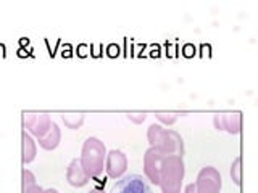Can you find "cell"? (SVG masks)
Here are the masks:
<instances>
[{
  "label": "cell",
  "mask_w": 258,
  "mask_h": 193,
  "mask_svg": "<svg viewBox=\"0 0 258 193\" xmlns=\"http://www.w3.org/2000/svg\"><path fill=\"white\" fill-rule=\"evenodd\" d=\"M147 139L150 147L158 150L161 155L169 156V155H184V142L182 137L171 131V129H163L160 124H152L147 131Z\"/></svg>",
  "instance_id": "obj_1"
},
{
  "label": "cell",
  "mask_w": 258,
  "mask_h": 193,
  "mask_svg": "<svg viewBox=\"0 0 258 193\" xmlns=\"http://www.w3.org/2000/svg\"><path fill=\"white\" fill-rule=\"evenodd\" d=\"M105 158H107V148L100 139L89 137L86 139L83 150H81V166H83L87 177H99L105 169Z\"/></svg>",
  "instance_id": "obj_2"
},
{
  "label": "cell",
  "mask_w": 258,
  "mask_h": 193,
  "mask_svg": "<svg viewBox=\"0 0 258 193\" xmlns=\"http://www.w3.org/2000/svg\"><path fill=\"white\" fill-rule=\"evenodd\" d=\"M185 167L182 156H165L160 166V187L163 193H181Z\"/></svg>",
  "instance_id": "obj_3"
},
{
  "label": "cell",
  "mask_w": 258,
  "mask_h": 193,
  "mask_svg": "<svg viewBox=\"0 0 258 193\" xmlns=\"http://www.w3.org/2000/svg\"><path fill=\"white\" fill-rule=\"evenodd\" d=\"M53 121L50 119V116L45 115V113H24L23 115V126L24 131H29L36 139H42L48 134L52 127Z\"/></svg>",
  "instance_id": "obj_4"
},
{
  "label": "cell",
  "mask_w": 258,
  "mask_h": 193,
  "mask_svg": "<svg viewBox=\"0 0 258 193\" xmlns=\"http://www.w3.org/2000/svg\"><path fill=\"white\" fill-rule=\"evenodd\" d=\"M110 193H152L149 182L139 174H129L121 177L113 185Z\"/></svg>",
  "instance_id": "obj_5"
},
{
  "label": "cell",
  "mask_w": 258,
  "mask_h": 193,
  "mask_svg": "<svg viewBox=\"0 0 258 193\" xmlns=\"http://www.w3.org/2000/svg\"><path fill=\"white\" fill-rule=\"evenodd\" d=\"M197 193H220L221 191V175L213 166L202 167L196 182Z\"/></svg>",
  "instance_id": "obj_6"
},
{
  "label": "cell",
  "mask_w": 258,
  "mask_h": 193,
  "mask_svg": "<svg viewBox=\"0 0 258 193\" xmlns=\"http://www.w3.org/2000/svg\"><path fill=\"white\" fill-rule=\"evenodd\" d=\"M127 169V156L121 150H111L105 158V171L111 179H121Z\"/></svg>",
  "instance_id": "obj_7"
},
{
  "label": "cell",
  "mask_w": 258,
  "mask_h": 193,
  "mask_svg": "<svg viewBox=\"0 0 258 193\" xmlns=\"http://www.w3.org/2000/svg\"><path fill=\"white\" fill-rule=\"evenodd\" d=\"M163 158L165 155H161V153L153 147H150L144 155V174L147 177V180H150L155 185L160 183V166Z\"/></svg>",
  "instance_id": "obj_8"
},
{
  "label": "cell",
  "mask_w": 258,
  "mask_h": 193,
  "mask_svg": "<svg viewBox=\"0 0 258 193\" xmlns=\"http://www.w3.org/2000/svg\"><path fill=\"white\" fill-rule=\"evenodd\" d=\"M67 180L70 185H73V187H84V185L89 182V177L84 172L79 159H73L70 163L68 171H67Z\"/></svg>",
  "instance_id": "obj_9"
},
{
  "label": "cell",
  "mask_w": 258,
  "mask_h": 193,
  "mask_svg": "<svg viewBox=\"0 0 258 193\" xmlns=\"http://www.w3.org/2000/svg\"><path fill=\"white\" fill-rule=\"evenodd\" d=\"M60 140H61L60 127H58V124H56V123H52V127H50V131H48V134L45 137H42V139H39V145L44 150L52 151V150H55L60 145Z\"/></svg>",
  "instance_id": "obj_10"
},
{
  "label": "cell",
  "mask_w": 258,
  "mask_h": 193,
  "mask_svg": "<svg viewBox=\"0 0 258 193\" xmlns=\"http://www.w3.org/2000/svg\"><path fill=\"white\" fill-rule=\"evenodd\" d=\"M21 140H23V163L29 164L34 161V158L37 155V145L26 131H23Z\"/></svg>",
  "instance_id": "obj_11"
},
{
  "label": "cell",
  "mask_w": 258,
  "mask_h": 193,
  "mask_svg": "<svg viewBox=\"0 0 258 193\" xmlns=\"http://www.w3.org/2000/svg\"><path fill=\"white\" fill-rule=\"evenodd\" d=\"M223 131H228L229 134H239L240 132V115L239 113H226L220 115Z\"/></svg>",
  "instance_id": "obj_12"
},
{
  "label": "cell",
  "mask_w": 258,
  "mask_h": 193,
  "mask_svg": "<svg viewBox=\"0 0 258 193\" xmlns=\"http://www.w3.org/2000/svg\"><path fill=\"white\" fill-rule=\"evenodd\" d=\"M61 119L64 126H68L70 129H78L84 123V115H63Z\"/></svg>",
  "instance_id": "obj_13"
},
{
  "label": "cell",
  "mask_w": 258,
  "mask_h": 193,
  "mask_svg": "<svg viewBox=\"0 0 258 193\" xmlns=\"http://www.w3.org/2000/svg\"><path fill=\"white\" fill-rule=\"evenodd\" d=\"M240 163H242L240 158H236L231 166V177L236 185H240Z\"/></svg>",
  "instance_id": "obj_14"
},
{
  "label": "cell",
  "mask_w": 258,
  "mask_h": 193,
  "mask_svg": "<svg viewBox=\"0 0 258 193\" xmlns=\"http://www.w3.org/2000/svg\"><path fill=\"white\" fill-rule=\"evenodd\" d=\"M157 119L158 121H161V123H165V124H168V126H171V124H174L176 121H177V115H174V113H157Z\"/></svg>",
  "instance_id": "obj_15"
},
{
  "label": "cell",
  "mask_w": 258,
  "mask_h": 193,
  "mask_svg": "<svg viewBox=\"0 0 258 193\" xmlns=\"http://www.w3.org/2000/svg\"><path fill=\"white\" fill-rule=\"evenodd\" d=\"M31 185H36V177L29 169H23V188H28Z\"/></svg>",
  "instance_id": "obj_16"
},
{
  "label": "cell",
  "mask_w": 258,
  "mask_h": 193,
  "mask_svg": "<svg viewBox=\"0 0 258 193\" xmlns=\"http://www.w3.org/2000/svg\"><path fill=\"white\" fill-rule=\"evenodd\" d=\"M145 116H147V115H144V113H142V115H127V119L133 121V123H136V124H141L145 121Z\"/></svg>",
  "instance_id": "obj_17"
},
{
  "label": "cell",
  "mask_w": 258,
  "mask_h": 193,
  "mask_svg": "<svg viewBox=\"0 0 258 193\" xmlns=\"http://www.w3.org/2000/svg\"><path fill=\"white\" fill-rule=\"evenodd\" d=\"M23 193H44V188L40 185H31L28 188H23Z\"/></svg>",
  "instance_id": "obj_18"
},
{
  "label": "cell",
  "mask_w": 258,
  "mask_h": 193,
  "mask_svg": "<svg viewBox=\"0 0 258 193\" xmlns=\"http://www.w3.org/2000/svg\"><path fill=\"white\" fill-rule=\"evenodd\" d=\"M184 193H197V190H196V183H189V185H185Z\"/></svg>",
  "instance_id": "obj_19"
},
{
  "label": "cell",
  "mask_w": 258,
  "mask_h": 193,
  "mask_svg": "<svg viewBox=\"0 0 258 193\" xmlns=\"http://www.w3.org/2000/svg\"><path fill=\"white\" fill-rule=\"evenodd\" d=\"M89 193H105V191H103L102 188H92V190L89 191Z\"/></svg>",
  "instance_id": "obj_20"
},
{
  "label": "cell",
  "mask_w": 258,
  "mask_h": 193,
  "mask_svg": "<svg viewBox=\"0 0 258 193\" xmlns=\"http://www.w3.org/2000/svg\"><path fill=\"white\" fill-rule=\"evenodd\" d=\"M44 193H58L55 188H48V190H44Z\"/></svg>",
  "instance_id": "obj_21"
}]
</instances>
